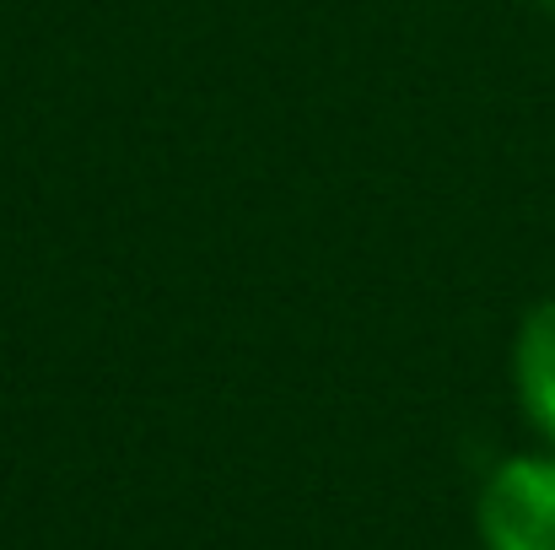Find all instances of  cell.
<instances>
[{
	"mask_svg": "<svg viewBox=\"0 0 555 550\" xmlns=\"http://www.w3.org/2000/svg\"><path fill=\"white\" fill-rule=\"evenodd\" d=\"M475 524L486 550H555V453H518L496 464Z\"/></svg>",
	"mask_w": 555,
	"mask_h": 550,
	"instance_id": "1",
	"label": "cell"
},
{
	"mask_svg": "<svg viewBox=\"0 0 555 550\" xmlns=\"http://www.w3.org/2000/svg\"><path fill=\"white\" fill-rule=\"evenodd\" d=\"M513 378H518V399L529 421L555 443V297L524 319L518 346H513Z\"/></svg>",
	"mask_w": 555,
	"mask_h": 550,
	"instance_id": "2",
	"label": "cell"
},
{
	"mask_svg": "<svg viewBox=\"0 0 555 550\" xmlns=\"http://www.w3.org/2000/svg\"><path fill=\"white\" fill-rule=\"evenodd\" d=\"M540 5H545V11H551V16H555V0H540Z\"/></svg>",
	"mask_w": 555,
	"mask_h": 550,
	"instance_id": "3",
	"label": "cell"
}]
</instances>
